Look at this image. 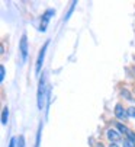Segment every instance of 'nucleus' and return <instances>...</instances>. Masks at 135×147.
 Masks as SVG:
<instances>
[{"instance_id":"8","label":"nucleus","mask_w":135,"mask_h":147,"mask_svg":"<svg viewBox=\"0 0 135 147\" xmlns=\"http://www.w3.org/2000/svg\"><path fill=\"white\" fill-rule=\"evenodd\" d=\"M7 118H9V109H7V107H5L3 112H2V124L3 125H7Z\"/></svg>"},{"instance_id":"6","label":"nucleus","mask_w":135,"mask_h":147,"mask_svg":"<svg viewBox=\"0 0 135 147\" xmlns=\"http://www.w3.org/2000/svg\"><path fill=\"white\" fill-rule=\"evenodd\" d=\"M54 15V10H48L47 13H45L44 16H42V24H41V32H45V29H47V25H48V22H50V16H52Z\"/></svg>"},{"instance_id":"3","label":"nucleus","mask_w":135,"mask_h":147,"mask_svg":"<svg viewBox=\"0 0 135 147\" xmlns=\"http://www.w3.org/2000/svg\"><path fill=\"white\" fill-rule=\"evenodd\" d=\"M115 117L118 118V119H126L129 115H128V109H125L124 108V105L122 103H116L115 105Z\"/></svg>"},{"instance_id":"10","label":"nucleus","mask_w":135,"mask_h":147,"mask_svg":"<svg viewBox=\"0 0 135 147\" xmlns=\"http://www.w3.org/2000/svg\"><path fill=\"white\" fill-rule=\"evenodd\" d=\"M17 147H25V138H24V136H20L17 138Z\"/></svg>"},{"instance_id":"13","label":"nucleus","mask_w":135,"mask_h":147,"mask_svg":"<svg viewBox=\"0 0 135 147\" xmlns=\"http://www.w3.org/2000/svg\"><path fill=\"white\" fill-rule=\"evenodd\" d=\"M16 143H17V140H16V138H10V143H9V147H15V146H16Z\"/></svg>"},{"instance_id":"4","label":"nucleus","mask_w":135,"mask_h":147,"mask_svg":"<svg viewBox=\"0 0 135 147\" xmlns=\"http://www.w3.org/2000/svg\"><path fill=\"white\" fill-rule=\"evenodd\" d=\"M121 133L118 131V130H115V128H109L107 131H106V137H107V140L110 141V143H116V141H119L121 140Z\"/></svg>"},{"instance_id":"15","label":"nucleus","mask_w":135,"mask_h":147,"mask_svg":"<svg viewBox=\"0 0 135 147\" xmlns=\"http://www.w3.org/2000/svg\"><path fill=\"white\" fill-rule=\"evenodd\" d=\"M96 147H105V146H103L102 143H97V144H96Z\"/></svg>"},{"instance_id":"9","label":"nucleus","mask_w":135,"mask_h":147,"mask_svg":"<svg viewBox=\"0 0 135 147\" xmlns=\"http://www.w3.org/2000/svg\"><path fill=\"white\" fill-rule=\"evenodd\" d=\"M124 147H135V143L131 141L129 138H126V140H124Z\"/></svg>"},{"instance_id":"11","label":"nucleus","mask_w":135,"mask_h":147,"mask_svg":"<svg viewBox=\"0 0 135 147\" xmlns=\"http://www.w3.org/2000/svg\"><path fill=\"white\" fill-rule=\"evenodd\" d=\"M5 76H6V71H5V66H0V80H2V82H3Z\"/></svg>"},{"instance_id":"5","label":"nucleus","mask_w":135,"mask_h":147,"mask_svg":"<svg viewBox=\"0 0 135 147\" xmlns=\"http://www.w3.org/2000/svg\"><path fill=\"white\" fill-rule=\"evenodd\" d=\"M44 92L45 89H44V77H42V80L39 82V90H38V109H42L44 107Z\"/></svg>"},{"instance_id":"12","label":"nucleus","mask_w":135,"mask_h":147,"mask_svg":"<svg viewBox=\"0 0 135 147\" xmlns=\"http://www.w3.org/2000/svg\"><path fill=\"white\" fill-rule=\"evenodd\" d=\"M128 115H129L131 118H135V108H134V107H131V108L128 109Z\"/></svg>"},{"instance_id":"2","label":"nucleus","mask_w":135,"mask_h":147,"mask_svg":"<svg viewBox=\"0 0 135 147\" xmlns=\"http://www.w3.org/2000/svg\"><path fill=\"white\" fill-rule=\"evenodd\" d=\"M48 42H50V41H47V42L44 44L42 50L39 51V55H38V60H36V66H35V73H36V76L39 74V71H41V69H42V63H44V57H45V51H47Z\"/></svg>"},{"instance_id":"14","label":"nucleus","mask_w":135,"mask_h":147,"mask_svg":"<svg viewBox=\"0 0 135 147\" xmlns=\"http://www.w3.org/2000/svg\"><path fill=\"white\" fill-rule=\"evenodd\" d=\"M109 147H121V146H118L116 143H110V144H109Z\"/></svg>"},{"instance_id":"7","label":"nucleus","mask_w":135,"mask_h":147,"mask_svg":"<svg viewBox=\"0 0 135 147\" xmlns=\"http://www.w3.org/2000/svg\"><path fill=\"white\" fill-rule=\"evenodd\" d=\"M116 124V127H118V131L121 133V134H129L131 131L128 130V127L126 125H124V124H121V122H115Z\"/></svg>"},{"instance_id":"1","label":"nucleus","mask_w":135,"mask_h":147,"mask_svg":"<svg viewBox=\"0 0 135 147\" xmlns=\"http://www.w3.org/2000/svg\"><path fill=\"white\" fill-rule=\"evenodd\" d=\"M19 50H20V55H22V60L26 61L28 58V36L24 34L20 38V42H19Z\"/></svg>"}]
</instances>
